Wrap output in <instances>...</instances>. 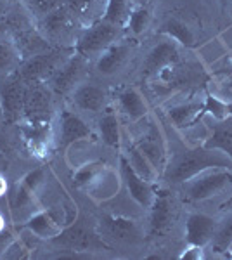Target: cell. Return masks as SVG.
Segmentation results:
<instances>
[{
	"instance_id": "obj_33",
	"label": "cell",
	"mask_w": 232,
	"mask_h": 260,
	"mask_svg": "<svg viewBox=\"0 0 232 260\" xmlns=\"http://www.w3.org/2000/svg\"><path fill=\"white\" fill-rule=\"evenodd\" d=\"M70 23H71L70 12L64 7H59L57 11L50 12V14L44 18V26L50 35H59V33L64 31L70 26Z\"/></svg>"
},
{
	"instance_id": "obj_5",
	"label": "cell",
	"mask_w": 232,
	"mask_h": 260,
	"mask_svg": "<svg viewBox=\"0 0 232 260\" xmlns=\"http://www.w3.org/2000/svg\"><path fill=\"white\" fill-rule=\"evenodd\" d=\"M118 169H120L121 182H123L126 186V189H128L130 198L136 201L137 205H141L142 208H149L154 200V192H156L153 187V182L141 177V175L132 169V165H130L126 156L121 151H120V167H118Z\"/></svg>"
},
{
	"instance_id": "obj_10",
	"label": "cell",
	"mask_w": 232,
	"mask_h": 260,
	"mask_svg": "<svg viewBox=\"0 0 232 260\" xmlns=\"http://www.w3.org/2000/svg\"><path fill=\"white\" fill-rule=\"evenodd\" d=\"M136 144L139 146V149L147 156V160L153 163V167L156 170L161 174L167 167V144H164V139H163V134L161 130L158 128V125L151 123L149 128L142 134L141 137H137Z\"/></svg>"
},
{
	"instance_id": "obj_42",
	"label": "cell",
	"mask_w": 232,
	"mask_h": 260,
	"mask_svg": "<svg viewBox=\"0 0 232 260\" xmlns=\"http://www.w3.org/2000/svg\"><path fill=\"white\" fill-rule=\"evenodd\" d=\"M7 228V224H6V219H4V215L0 213V231L2 229H6Z\"/></svg>"
},
{
	"instance_id": "obj_41",
	"label": "cell",
	"mask_w": 232,
	"mask_h": 260,
	"mask_svg": "<svg viewBox=\"0 0 232 260\" xmlns=\"http://www.w3.org/2000/svg\"><path fill=\"white\" fill-rule=\"evenodd\" d=\"M7 180L6 177H4L2 174H0V196H4V194H7Z\"/></svg>"
},
{
	"instance_id": "obj_44",
	"label": "cell",
	"mask_w": 232,
	"mask_h": 260,
	"mask_svg": "<svg viewBox=\"0 0 232 260\" xmlns=\"http://www.w3.org/2000/svg\"><path fill=\"white\" fill-rule=\"evenodd\" d=\"M229 14H230V16H232V2H230V4H229Z\"/></svg>"
},
{
	"instance_id": "obj_7",
	"label": "cell",
	"mask_w": 232,
	"mask_h": 260,
	"mask_svg": "<svg viewBox=\"0 0 232 260\" xmlns=\"http://www.w3.org/2000/svg\"><path fill=\"white\" fill-rule=\"evenodd\" d=\"M9 208H11V215L12 220L16 224H23L24 220H28L29 217L35 212L40 210V203H39V192L31 191L28 186H24L21 182V179L9 191Z\"/></svg>"
},
{
	"instance_id": "obj_13",
	"label": "cell",
	"mask_w": 232,
	"mask_h": 260,
	"mask_svg": "<svg viewBox=\"0 0 232 260\" xmlns=\"http://www.w3.org/2000/svg\"><path fill=\"white\" fill-rule=\"evenodd\" d=\"M24 95L26 89L21 80L4 82V85L0 87V106L7 121H16L19 118L24 106Z\"/></svg>"
},
{
	"instance_id": "obj_16",
	"label": "cell",
	"mask_w": 232,
	"mask_h": 260,
	"mask_svg": "<svg viewBox=\"0 0 232 260\" xmlns=\"http://www.w3.org/2000/svg\"><path fill=\"white\" fill-rule=\"evenodd\" d=\"M23 113L28 121H42L49 120L50 115V94L45 87L33 85L31 89H26L24 95Z\"/></svg>"
},
{
	"instance_id": "obj_15",
	"label": "cell",
	"mask_w": 232,
	"mask_h": 260,
	"mask_svg": "<svg viewBox=\"0 0 232 260\" xmlns=\"http://www.w3.org/2000/svg\"><path fill=\"white\" fill-rule=\"evenodd\" d=\"M106 90L95 83H80L73 89L71 101L82 111L87 113H99L106 106Z\"/></svg>"
},
{
	"instance_id": "obj_30",
	"label": "cell",
	"mask_w": 232,
	"mask_h": 260,
	"mask_svg": "<svg viewBox=\"0 0 232 260\" xmlns=\"http://www.w3.org/2000/svg\"><path fill=\"white\" fill-rule=\"evenodd\" d=\"M212 248L217 253H227L232 246V210L229 213L225 220L222 222L220 225L215 231V236L212 240Z\"/></svg>"
},
{
	"instance_id": "obj_38",
	"label": "cell",
	"mask_w": 232,
	"mask_h": 260,
	"mask_svg": "<svg viewBox=\"0 0 232 260\" xmlns=\"http://www.w3.org/2000/svg\"><path fill=\"white\" fill-rule=\"evenodd\" d=\"M180 260H203L205 253H203V246L197 245H187L182 253H180Z\"/></svg>"
},
{
	"instance_id": "obj_17",
	"label": "cell",
	"mask_w": 232,
	"mask_h": 260,
	"mask_svg": "<svg viewBox=\"0 0 232 260\" xmlns=\"http://www.w3.org/2000/svg\"><path fill=\"white\" fill-rule=\"evenodd\" d=\"M130 56V45L125 42H113L109 47H106L101 52L99 59L95 62L97 73L109 77V75L118 73Z\"/></svg>"
},
{
	"instance_id": "obj_3",
	"label": "cell",
	"mask_w": 232,
	"mask_h": 260,
	"mask_svg": "<svg viewBox=\"0 0 232 260\" xmlns=\"http://www.w3.org/2000/svg\"><path fill=\"white\" fill-rule=\"evenodd\" d=\"M71 224L70 217L66 213L64 207H52V208H40L35 212L28 220L21 224V228L29 231L33 236L40 238V240L52 241L57 238L68 225Z\"/></svg>"
},
{
	"instance_id": "obj_29",
	"label": "cell",
	"mask_w": 232,
	"mask_h": 260,
	"mask_svg": "<svg viewBox=\"0 0 232 260\" xmlns=\"http://www.w3.org/2000/svg\"><path fill=\"white\" fill-rule=\"evenodd\" d=\"M151 24V11L144 6H136L130 9V14L126 18V28L134 37H141L147 31Z\"/></svg>"
},
{
	"instance_id": "obj_24",
	"label": "cell",
	"mask_w": 232,
	"mask_h": 260,
	"mask_svg": "<svg viewBox=\"0 0 232 260\" xmlns=\"http://www.w3.org/2000/svg\"><path fill=\"white\" fill-rule=\"evenodd\" d=\"M161 35L168 37L172 42H175L177 45L191 49L196 45V35H194L192 28L189 24H185L182 19L177 18H168L164 23L159 26L158 30Z\"/></svg>"
},
{
	"instance_id": "obj_20",
	"label": "cell",
	"mask_w": 232,
	"mask_h": 260,
	"mask_svg": "<svg viewBox=\"0 0 232 260\" xmlns=\"http://www.w3.org/2000/svg\"><path fill=\"white\" fill-rule=\"evenodd\" d=\"M201 146L206 149L222 151L232 160V116L225 120H217V123L212 127V134Z\"/></svg>"
},
{
	"instance_id": "obj_26",
	"label": "cell",
	"mask_w": 232,
	"mask_h": 260,
	"mask_svg": "<svg viewBox=\"0 0 232 260\" xmlns=\"http://www.w3.org/2000/svg\"><path fill=\"white\" fill-rule=\"evenodd\" d=\"M52 243L64 246V248L71 251H85L94 243V236L90 233H87L83 228H75V225L70 224L57 238H54Z\"/></svg>"
},
{
	"instance_id": "obj_4",
	"label": "cell",
	"mask_w": 232,
	"mask_h": 260,
	"mask_svg": "<svg viewBox=\"0 0 232 260\" xmlns=\"http://www.w3.org/2000/svg\"><path fill=\"white\" fill-rule=\"evenodd\" d=\"M116 39H118V26L104 23L101 19L92 24V26H88L80 35L77 44V52L85 57L92 56V54H101L113 42H116Z\"/></svg>"
},
{
	"instance_id": "obj_25",
	"label": "cell",
	"mask_w": 232,
	"mask_h": 260,
	"mask_svg": "<svg viewBox=\"0 0 232 260\" xmlns=\"http://www.w3.org/2000/svg\"><path fill=\"white\" fill-rule=\"evenodd\" d=\"M120 182H121L120 175H116V172L113 170L111 167H108V169L97 177L95 182L88 187L87 192L97 201H106L109 198H113L118 192Z\"/></svg>"
},
{
	"instance_id": "obj_1",
	"label": "cell",
	"mask_w": 232,
	"mask_h": 260,
	"mask_svg": "<svg viewBox=\"0 0 232 260\" xmlns=\"http://www.w3.org/2000/svg\"><path fill=\"white\" fill-rule=\"evenodd\" d=\"M210 169H230L232 160L222 151L206 149L203 146H197L192 149H184L172 156L167 161L163 175L172 184H184L197 174Z\"/></svg>"
},
{
	"instance_id": "obj_40",
	"label": "cell",
	"mask_w": 232,
	"mask_h": 260,
	"mask_svg": "<svg viewBox=\"0 0 232 260\" xmlns=\"http://www.w3.org/2000/svg\"><path fill=\"white\" fill-rule=\"evenodd\" d=\"M220 210H222V212H230V210H232V192H230L229 198H227V200L220 205Z\"/></svg>"
},
{
	"instance_id": "obj_31",
	"label": "cell",
	"mask_w": 232,
	"mask_h": 260,
	"mask_svg": "<svg viewBox=\"0 0 232 260\" xmlns=\"http://www.w3.org/2000/svg\"><path fill=\"white\" fill-rule=\"evenodd\" d=\"M128 14H130V9H128V2H126V0H108L103 21L120 28L121 24L126 23Z\"/></svg>"
},
{
	"instance_id": "obj_35",
	"label": "cell",
	"mask_w": 232,
	"mask_h": 260,
	"mask_svg": "<svg viewBox=\"0 0 232 260\" xmlns=\"http://www.w3.org/2000/svg\"><path fill=\"white\" fill-rule=\"evenodd\" d=\"M29 257H31V250H29V246L18 236L9 246H7L6 253L2 255V260H26Z\"/></svg>"
},
{
	"instance_id": "obj_12",
	"label": "cell",
	"mask_w": 232,
	"mask_h": 260,
	"mask_svg": "<svg viewBox=\"0 0 232 260\" xmlns=\"http://www.w3.org/2000/svg\"><path fill=\"white\" fill-rule=\"evenodd\" d=\"M218 224L213 217L205 215V213H191L185 222V241L187 245H197L205 246L210 245L215 236Z\"/></svg>"
},
{
	"instance_id": "obj_22",
	"label": "cell",
	"mask_w": 232,
	"mask_h": 260,
	"mask_svg": "<svg viewBox=\"0 0 232 260\" xmlns=\"http://www.w3.org/2000/svg\"><path fill=\"white\" fill-rule=\"evenodd\" d=\"M99 136L103 142L109 148L120 149L121 148V141H123V130H121L120 125V118L115 113V110L111 108H106L103 113V116L99 118Z\"/></svg>"
},
{
	"instance_id": "obj_2",
	"label": "cell",
	"mask_w": 232,
	"mask_h": 260,
	"mask_svg": "<svg viewBox=\"0 0 232 260\" xmlns=\"http://www.w3.org/2000/svg\"><path fill=\"white\" fill-rule=\"evenodd\" d=\"M187 200L205 201L222 194L232 186V170L230 169H210L196 177L182 184Z\"/></svg>"
},
{
	"instance_id": "obj_9",
	"label": "cell",
	"mask_w": 232,
	"mask_h": 260,
	"mask_svg": "<svg viewBox=\"0 0 232 260\" xmlns=\"http://www.w3.org/2000/svg\"><path fill=\"white\" fill-rule=\"evenodd\" d=\"M59 130H61V136H59V146H61L62 151H68L71 146L77 144V142L94 139L92 128L88 127V125L80 118L78 115H75V113H71L68 110L61 111Z\"/></svg>"
},
{
	"instance_id": "obj_23",
	"label": "cell",
	"mask_w": 232,
	"mask_h": 260,
	"mask_svg": "<svg viewBox=\"0 0 232 260\" xmlns=\"http://www.w3.org/2000/svg\"><path fill=\"white\" fill-rule=\"evenodd\" d=\"M101 229L104 234L118 240H132L137 236V222L123 215H106L101 219Z\"/></svg>"
},
{
	"instance_id": "obj_18",
	"label": "cell",
	"mask_w": 232,
	"mask_h": 260,
	"mask_svg": "<svg viewBox=\"0 0 232 260\" xmlns=\"http://www.w3.org/2000/svg\"><path fill=\"white\" fill-rule=\"evenodd\" d=\"M116 101H118V110L121 111V115H125L128 118V121H132V123L144 120L147 113H149L144 95L136 87H126V89H123L118 94Z\"/></svg>"
},
{
	"instance_id": "obj_8",
	"label": "cell",
	"mask_w": 232,
	"mask_h": 260,
	"mask_svg": "<svg viewBox=\"0 0 232 260\" xmlns=\"http://www.w3.org/2000/svg\"><path fill=\"white\" fill-rule=\"evenodd\" d=\"M179 61H180L179 47H177L175 42H172L168 39L164 42L156 44L154 47L147 52L146 59L142 62V73H144L146 77L158 75V73H161L163 70L170 68V66H175Z\"/></svg>"
},
{
	"instance_id": "obj_36",
	"label": "cell",
	"mask_w": 232,
	"mask_h": 260,
	"mask_svg": "<svg viewBox=\"0 0 232 260\" xmlns=\"http://www.w3.org/2000/svg\"><path fill=\"white\" fill-rule=\"evenodd\" d=\"M16 62V50L6 40H0V73L9 71Z\"/></svg>"
},
{
	"instance_id": "obj_45",
	"label": "cell",
	"mask_w": 232,
	"mask_h": 260,
	"mask_svg": "<svg viewBox=\"0 0 232 260\" xmlns=\"http://www.w3.org/2000/svg\"><path fill=\"white\" fill-rule=\"evenodd\" d=\"M230 57H232V54H230Z\"/></svg>"
},
{
	"instance_id": "obj_43",
	"label": "cell",
	"mask_w": 232,
	"mask_h": 260,
	"mask_svg": "<svg viewBox=\"0 0 232 260\" xmlns=\"http://www.w3.org/2000/svg\"><path fill=\"white\" fill-rule=\"evenodd\" d=\"M230 4V0H220V6H222V11L227 9V6Z\"/></svg>"
},
{
	"instance_id": "obj_32",
	"label": "cell",
	"mask_w": 232,
	"mask_h": 260,
	"mask_svg": "<svg viewBox=\"0 0 232 260\" xmlns=\"http://www.w3.org/2000/svg\"><path fill=\"white\" fill-rule=\"evenodd\" d=\"M205 115H212L215 120L229 118L232 116V103H225V101L208 94L203 103V116Z\"/></svg>"
},
{
	"instance_id": "obj_37",
	"label": "cell",
	"mask_w": 232,
	"mask_h": 260,
	"mask_svg": "<svg viewBox=\"0 0 232 260\" xmlns=\"http://www.w3.org/2000/svg\"><path fill=\"white\" fill-rule=\"evenodd\" d=\"M21 182L24 184V186H28L31 191L39 192L40 187L45 184V170L44 169H33L26 172V174L21 177Z\"/></svg>"
},
{
	"instance_id": "obj_6",
	"label": "cell",
	"mask_w": 232,
	"mask_h": 260,
	"mask_svg": "<svg viewBox=\"0 0 232 260\" xmlns=\"http://www.w3.org/2000/svg\"><path fill=\"white\" fill-rule=\"evenodd\" d=\"M149 233L153 236L164 234L174 225L175 220V203L174 196L168 189H158L154 192V200L149 207Z\"/></svg>"
},
{
	"instance_id": "obj_34",
	"label": "cell",
	"mask_w": 232,
	"mask_h": 260,
	"mask_svg": "<svg viewBox=\"0 0 232 260\" xmlns=\"http://www.w3.org/2000/svg\"><path fill=\"white\" fill-rule=\"evenodd\" d=\"M23 4L39 18H45L50 12L62 7V0H23Z\"/></svg>"
},
{
	"instance_id": "obj_39",
	"label": "cell",
	"mask_w": 232,
	"mask_h": 260,
	"mask_svg": "<svg viewBox=\"0 0 232 260\" xmlns=\"http://www.w3.org/2000/svg\"><path fill=\"white\" fill-rule=\"evenodd\" d=\"M16 238H18V236H16V233H14V231H11L9 228L0 231V260H2V255L6 253L7 246H9L11 243L16 240Z\"/></svg>"
},
{
	"instance_id": "obj_27",
	"label": "cell",
	"mask_w": 232,
	"mask_h": 260,
	"mask_svg": "<svg viewBox=\"0 0 232 260\" xmlns=\"http://www.w3.org/2000/svg\"><path fill=\"white\" fill-rule=\"evenodd\" d=\"M24 139L33 153H44L50 139V121H28L24 128Z\"/></svg>"
},
{
	"instance_id": "obj_19",
	"label": "cell",
	"mask_w": 232,
	"mask_h": 260,
	"mask_svg": "<svg viewBox=\"0 0 232 260\" xmlns=\"http://www.w3.org/2000/svg\"><path fill=\"white\" fill-rule=\"evenodd\" d=\"M121 153L126 156V160L132 165V169L137 172L141 177H144L146 180L149 182H154L158 179L159 172L154 169L153 163L147 160V156L139 149V146L136 144L134 139H128V137L123 136V141H121V148H120Z\"/></svg>"
},
{
	"instance_id": "obj_21",
	"label": "cell",
	"mask_w": 232,
	"mask_h": 260,
	"mask_svg": "<svg viewBox=\"0 0 232 260\" xmlns=\"http://www.w3.org/2000/svg\"><path fill=\"white\" fill-rule=\"evenodd\" d=\"M168 118L174 123L175 128L185 130L191 128L203 118V103H184L172 106L167 111Z\"/></svg>"
},
{
	"instance_id": "obj_28",
	"label": "cell",
	"mask_w": 232,
	"mask_h": 260,
	"mask_svg": "<svg viewBox=\"0 0 232 260\" xmlns=\"http://www.w3.org/2000/svg\"><path fill=\"white\" fill-rule=\"evenodd\" d=\"M106 169H108V165L101 160L88 161V163H85V165L78 167V169L71 174V180H73V184L78 187V189L87 191L88 187H90L92 184L97 180V177H99V175L103 174Z\"/></svg>"
},
{
	"instance_id": "obj_11",
	"label": "cell",
	"mask_w": 232,
	"mask_h": 260,
	"mask_svg": "<svg viewBox=\"0 0 232 260\" xmlns=\"http://www.w3.org/2000/svg\"><path fill=\"white\" fill-rule=\"evenodd\" d=\"M85 59V56L75 52L64 62H61V66L50 77V87L56 94H66V92L75 89V83H78L80 77H82Z\"/></svg>"
},
{
	"instance_id": "obj_14",
	"label": "cell",
	"mask_w": 232,
	"mask_h": 260,
	"mask_svg": "<svg viewBox=\"0 0 232 260\" xmlns=\"http://www.w3.org/2000/svg\"><path fill=\"white\" fill-rule=\"evenodd\" d=\"M61 56L59 52H44V54H35L33 57L24 62L21 66V78L28 82H39L42 78H45L47 75L52 77L54 71L57 70Z\"/></svg>"
},
{
	"instance_id": "obj_46",
	"label": "cell",
	"mask_w": 232,
	"mask_h": 260,
	"mask_svg": "<svg viewBox=\"0 0 232 260\" xmlns=\"http://www.w3.org/2000/svg\"><path fill=\"white\" fill-rule=\"evenodd\" d=\"M230 257H232V255H230Z\"/></svg>"
}]
</instances>
